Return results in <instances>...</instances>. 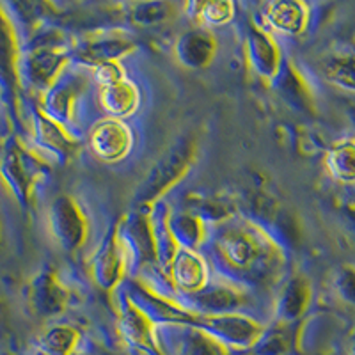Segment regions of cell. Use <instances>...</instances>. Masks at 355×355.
Instances as JSON below:
<instances>
[{
  "mask_svg": "<svg viewBox=\"0 0 355 355\" xmlns=\"http://www.w3.org/2000/svg\"><path fill=\"white\" fill-rule=\"evenodd\" d=\"M231 220V218H230ZM222 222L214 234V254L227 281L266 283L283 270V247L272 236L245 218L240 222Z\"/></svg>",
  "mask_w": 355,
  "mask_h": 355,
  "instance_id": "6da1fadb",
  "label": "cell"
},
{
  "mask_svg": "<svg viewBox=\"0 0 355 355\" xmlns=\"http://www.w3.org/2000/svg\"><path fill=\"white\" fill-rule=\"evenodd\" d=\"M73 44V43H71ZM71 44L53 27H37L25 43H21L20 84L43 94L64 73L71 59Z\"/></svg>",
  "mask_w": 355,
  "mask_h": 355,
  "instance_id": "7a4b0ae2",
  "label": "cell"
},
{
  "mask_svg": "<svg viewBox=\"0 0 355 355\" xmlns=\"http://www.w3.org/2000/svg\"><path fill=\"white\" fill-rule=\"evenodd\" d=\"M46 173V162L36 150L28 148L20 137L11 135L0 146V180L27 210L36 196V189Z\"/></svg>",
  "mask_w": 355,
  "mask_h": 355,
  "instance_id": "3957f363",
  "label": "cell"
},
{
  "mask_svg": "<svg viewBox=\"0 0 355 355\" xmlns=\"http://www.w3.org/2000/svg\"><path fill=\"white\" fill-rule=\"evenodd\" d=\"M196 160V139L182 137L174 142L166 153L158 157L144 180L135 190V202L139 206L155 205L162 201V196L167 194L178 182H182Z\"/></svg>",
  "mask_w": 355,
  "mask_h": 355,
  "instance_id": "277c9868",
  "label": "cell"
},
{
  "mask_svg": "<svg viewBox=\"0 0 355 355\" xmlns=\"http://www.w3.org/2000/svg\"><path fill=\"white\" fill-rule=\"evenodd\" d=\"M21 41L18 28L9 17L6 4H0V98L17 114L20 93Z\"/></svg>",
  "mask_w": 355,
  "mask_h": 355,
  "instance_id": "5b68a950",
  "label": "cell"
},
{
  "mask_svg": "<svg viewBox=\"0 0 355 355\" xmlns=\"http://www.w3.org/2000/svg\"><path fill=\"white\" fill-rule=\"evenodd\" d=\"M49 230L64 252H77L89 239V222L71 196H57L49 208Z\"/></svg>",
  "mask_w": 355,
  "mask_h": 355,
  "instance_id": "8992f818",
  "label": "cell"
},
{
  "mask_svg": "<svg viewBox=\"0 0 355 355\" xmlns=\"http://www.w3.org/2000/svg\"><path fill=\"white\" fill-rule=\"evenodd\" d=\"M194 327L210 334L230 350H250L265 331L261 323L243 313L198 316Z\"/></svg>",
  "mask_w": 355,
  "mask_h": 355,
  "instance_id": "52a82bcc",
  "label": "cell"
},
{
  "mask_svg": "<svg viewBox=\"0 0 355 355\" xmlns=\"http://www.w3.org/2000/svg\"><path fill=\"white\" fill-rule=\"evenodd\" d=\"M128 265L125 245H123L121 234H119V222H117L110 227L105 239L101 240L98 249L94 250L89 270H91L96 286L105 291H114L121 284Z\"/></svg>",
  "mask_w": 355,
  "mask_h": 355,
  "instance_id": "ba28073f",
  "label": "cell"
},
{
  "mask_svg": "<svg viewBox=\"0 0 355 355\" xmlns=\"http://www.w3.org/2000/svg\"><path fill=\"white\" fill-rule=\"evenodd\" d=\"M157 329V325L128 299V295L123 293L117 302V331L123 341L141 354L166 355L158 345Z\"/></svg>",
  "mask_w": 355,
  "mask_h": 355,
  "instance_id": "9c48e42d",
  "label": "cell"
},
{
  "mask_svg": "<svg viewBox=\"0 0 355 355\" xmlns=\"http://www.w3.org/2000/svg\"><path fill=\"white\" fill-rule=\"evenodd\" d=\"M31 133L41 157H52L53 160L64 164L77 155V139H73L64 126L53 121L37 105L31 110Z\"/></svg>",
  "mask_w": 355,
  "mask_h": 355,
  "instance_id": "30bf717a",
  "label": "cell"
},
{
  "mask_svg": "<svg viewBox=\"0 0 355 355\" xmlns=\"http://www.w3.org/2000/svg\"><path fill=\"white\" fill-rule=\"evenodd\" d=\"M137 49L132 37L117 31H100V33L87 34L80 37L77 43L71 44V55L80 62H85L91 68L103 62L119 61L121 57L128 55Z\"/></svg>",
  "mask_w": 355,
  "mask_h": 355,
  "instance_id": "8fae6325",
  "label": "cell"
},
{
  "mask_svg": "<svg viewBox=\"0 0 355 355\" xmlns=\"http://www.w3.org/2000/svg\"><path fill=\"white\" fill-rule=\"evenodd\" d=\"M85 89V80L80 73L66 71L57 78L55 84L41 94L37 103L41 110L61 126H68L75 117L78 100Z\"/></svg>",
  "mask_w": 355,
  "mask_h": 355,
  "instance_id": "7c38bea8",
  "label": "cell"
},
{
  "mask_svg": "<svg viewBox=\"0 0 355 355\" xmlns=\"http://www.w3.org/2000/svg\"><path fill=\"white\" fill-rule=\"evenodd\" d=\"M119 234H121L128 263H137L139 266L151 265V263L157 265L150 206H139L137 211L126 215L119 222Z\"/></svg>",
  "mask_w": 355,
  "mask_h": 355,
  "instance_id": "4fadbf2b",
  "label": "cell"
},
{
  "mask_svg": "<svg viewBox=\"0 0 355 355\" xmlns=\"http://www.w3.org/2000/svg\"><path fill=\"white\" fill-rule=\"evenodd\" d=\"M187 297L190 299V304L185 307L198 316L242 313L240 309L247 304V293L243 291V286L231 281L208 283L201 291Z\"/></svg>",
  "mask_w": 355,
  "mask_h": 355,
  "instance_id": "5bb4252c",
  "label": "cell"
},
{
  "mask_svg": "<svg viewBox=\"0 0 355 355\" xmlns=\"http://www.w3.org/2000/svg\"><path fill=\"white\" fill-rule=\"evenodd\" d=\"M27 302L31 311L41 318H53L62 315L68 307L69 291L62 284L57 272L41 270L27 286Z\"/></svg>",
  "mask_w": 355,
  "mask_h": 355,
  "instance_id": "9a60e30c",
  "label": "cell"
},
{
  "mask_svg": "<svg viewBox=\"0 0 355 355\" xmlns=\"http://www.w3.org/2000/svg\"><path fill=\"white\" fill-rule=\"evenodd\" d=\"M245 57L256 75L274 82L283 66V55L277 41L268 31L258 25H249L245 33Z\"/></svg>",
  "mask_w": 355,
  "mask_h": 355,
  "instance_id": "2e32d148",
  "label": "cell"
},
{
  "mask_svg": "<svg viewBox=\"0 0 355 355\" xmlns=\"http://www.w3.org/2000/svg\"><path fill=\"white\" fill-rule=\"evenodd\" d=\"M89 144L100 160L114 164V162L123 160L130 153L133 135L121 119L107 117L93 126L89 133Z\"/></svg>",
  "mask_w": 355,
  "mask_h": 355,
  "instance_id": "e0dca14e",
  "label": "cell"
},
{
  "mask_svg": "<svg viewBox=\"0 0 355 355\" xmlns=\"http://www.w3.org/2000/svg\"><path fill=\"white\" fill-rule=\"evenodd\" d=\"M158 332L173 341L166 355H231L230 348L194 325H164Z\"/></svg>",
  "mask_w": 355,
  "mask_h": 355,
  "instance_id": "ac0fdd59",
  "label": "cell"
},
{
  "mask_svg": "<svg viewBox=\"0 0 355 355\" xmlns=\"http://www.w3.org/2000/svg\"><path fill=\"white\" fill-rule=\"evenodd\" d=\"M217 53V40L211 31L202 27H192L174 43V55L178 62L187 69H205L211 64Z\"/></svg>",
  "mask_w": 355,
  "mask_h": 355,
  "instance_id": "d6986e66",
  "label": "cell"
},
{
  "mask_svg": "<svg viewBox=\"0 0 355 355\" xmlns=\"http://www.w3.org/2000/svg\"><path fill=\"white\" fill-rule=\"evenodd\" d=\"M169 275L174 286L185 295L198 293L210 283L208 263L198 250H178L169 266Z\"/></svg>",
  "mask_w": 355,
  "mask_h": 355,
  "instance_id": "ffe728a7",
  "label": "cell"
},
{
  "mask_svg": "<svg viewBox=\"0 0 355 355\" xmlns=\"http://www.w3.org/2000/svg\"><path fill=\"white\" fill-rule=\"evenodd\" d=\"M311 304V284L304 275H293L283 284L275 302L277 325L291 327L307 313Z\"/></svg>",
  "mask_w": 355,
  "mask_h": 355,
  "instance_id": "44dd1931",
  "label": "cell"
},
{
  "mask_svg": "<svg viewBox=\"0 0 355 355\" xmlns=\"http://www.w3.org/2000/svg\"><path fill=\"white\" fill-rule=\"evenodd\" d=\"M272 84L277 89L279 96L283 98V101H286L291 109L302 114H315V98L311 93V87L304 80L299 69L290 62L283 61V66Z\"/></svg>",
  "mask_w": 355,
  "mask_h": 355,
  "instance_id": "7402d4cb",
  "label": "cell"
},
{
  "mask_svg": "<svg viewBox=\"0 0 355 355\" xmlns=\"http://www.w3.org/2000/svg\"><path fill=\"white\" fill-rule=\"evenodd\" d=\"M265 21L284 36H299L309 24V8L299 0H279L266 6Z\"/></svg>",
  "mask_w": 355,
  "mask_h": 355,
  "instance_id": "603a6c76",
  "label": "cell"
},
{
  "mask_svg": "<svg viewBox=\"0 0 355 355\" xmlns=\"http://www.w3.org/2000/svg\"><path fill=\"white\" fill-rule=\"evenodd\" d=\"M150 206V220L151 231H153V243H155V258L157 265L162 270H169L174 256L180 250L176 239L173 236V231L169 227V206L164 201H158Z\"/></svg>",
  "mask_w": 355,
  "mask_h": 355,
  "instance_id": "cb8c5ba5",
  "label": "cell"
},
{
  "mask_svg": "<svg viewBox=\"0 0 355 355\" xmlns=\"http://www.w3.org/2000/svg\"><path fill=\"white\" fill-rule=\"evenodd\" d=\"M98 100L101 107L114 119L132 116L139 107V89L135 84L123 78L116 84L98 89Z\"/></svg>",
  "mask_w": 355,
  "mask_h": 355,
  "instance_id": "d4e9b609",
  "label": "cell"
},
{
  "mask_svg": "<svg viewBox=\"0 0 355 355\" xmlns=\"http://www.w3.org/2000/svg\"><path fill=\"white\" fill-rule=\"evenodd\" d=\"M169 227L173 231V236L176 239L180 249L198 250L205 245V242L210 236L208 224L198 215L190 211H180V214H169Z\"/></svg>",
  "mask_w": 355,
  "mask_h": 355,
  "instance_id": "484cf974",
  "label": "cell"
},
{
  "mask_svg": "<svg viewBox=\"0 0 355 355\" xmlns=\"http://www.w3.org/2000/svg\"><path fill=\"white\" fill-rule=\"evenodd\" d=\"M325 167L338 183H355V141L345 139L332 144L325 153Z\"/></svg>",
  "mask_w": 355,
  "mask_h": 355,
  "instance_id": "4316f807",
  "label": "cell"
},
{
  "mask_svg": "<svg viewBox=\"0 0 355 355\" xmlns=\"http://www.w3.org/2000/svg\"><path fill=\"white\" fill-rule=\"evenodd\" d=\"M36 343L44 355H73L78 352L80 332L69 325H52L37 336Z\"/></svg>",
  "mask_w": 355,
  "mask_h": 355,
  "instance_id": "83f0119b",
  "label": "cell"
},
{
  "mask_svg": "<svg viewBox=\"0 0 355 355\" xmlns=\"http://www.w3.org/2000/svg\"><path fill=\"white\" fill-rule=\"evenodd\" d=\"M125 17L135 27H155L166 24L176 15V6L171 2H135L123 8Z\"/></svg>",
  "mask_w": 355,
  "mask_h": 355,
  "instance_id": "f1b7e54d",
  "label": "cell"
},
{
  "mask_svg": "<svg viewBox=\"0 0 355 355\" xmlns=\"http://www.w3.org/2000/svg\"><path fill=\"white\" fill-rule=\"evenodd\" d=\"M320 68L325 80L336 87L355 93V52L327 57Z\"/></svg>",
  "mask_w": 355,
  "mask_h": 355,
  "instance_id": "f546056e",
  "label": "cell"
},
{
  "mask_svg": "<svg viewBox=\"0 0 355 355\" xmlns=\"http://www.w3.org/2000/svg\"><path fill=\"white\" fill-rule=\"evenodd\" d=\"M190 17L196 18L198 27L215 28L230 24L234 17V4L226 0H217V2H194L189 4Z\"/></svg>",
  "mask_w": 355,
  "mask_h": 355,
  "instance_id": "4dcf8cb0",
  "label": "cell"
},
{
  "mask_svg": "<svg viewBox=\"0 0 355 355\" xmlns=\"http://www.w3.org/2000/svg\"><path fill=\"white\" fill-rule=\"evenodd\" d=\"M295 334L290 332V327L275 325L263 331L261 338L250 348L252 355H288L293 350Z\"/></svg>",
  "mask_w": 355,
  "mask_h": 355,
  "instance_id": "1f68e13d",
  "label": "cell"
},
{
  "mask_svg": "<svg viewBox=\"0 0 355 355\" xmlns=\"http://www.w3.org/2000/svg\"><path fill=\"white\" fill-rule=\"evenodd\" d=\"M332 288L339 300L348 306H355V268L354 266H341L332 279Z\"/></svg>",
  "mask_w": 355,
  "mask_h": 355,
  "instance_id": "d6a6232c",
  "label": "cell"
},
{
  "mask_svg": "<svg viewBox=\"0 0 355 355\" xmlns=\"http://www.w3.org/2000/svg\"><path fill=\"white\" fill-rule=\"evenodd\" d=\"M93 78L98 84V87H105V85L116 84L123 80L125 77V68L119 61L103 62V64L93 66Z\"/></svg>",
  "mask_w": 355,
  "mask_h": 355,
  "instance_id": "836d02e7",
  "label": "cell"
},
{
  "mask_svg": "<svg viewBox=\"0 0 355 355\" xmlns=\"http://www.w3.org/2000/svg\"><path fill=\"white\" fill-rule=\"evenodd\" d=\"M347 218L350 222V226L355 230V205H350L347 208Z\"/></svg>",
  "mask_w": 355,
  "mask_h": 355,
  "instance_id": "e575fe53",
  "label": "cell"
},
{
  "mask_svg": "<svg viewBox=\"0 0 355 355\" xmlns=\"http://www.w3.org/2000/svg\"><path fill=\"white\" fill-rule=\"evenodd\" d=\"M73 355H85V354H82V352H77V354H73Z\"/></svg>",
  "mask_w": 355,
  "mask_h": 355,
  "instance_id": "d590c367",
  "label": "cell"
},
{
  "mask_svg": "<svg viewBox=\"0 0 355 355\" xmlns=\"http://www.w3.org/2000/svg\"><path fill=\"white\" fill-rule=\"evenodd\" d=\"M354 355H355V338H354Z\"/></svg>",
  "mask_w": 355,
  "mask_h": 355,
  "instance_id": "8d00e7d4",
  "label": "cell"
},
{
  "mask_svg": "<svg viewBox=\"0 0 355 355\" xmlns=\"http://www.w3.org/2000/svg\"><path fill=\"white\" fill-rule=\"evenodd\" d=\"M354 52H355V37H354Z\"/></svg>",
  "mask_w": 355,
  "mask_h": 355,
  "instance_id": "74e56055",
  "label": "cell"
},
{
  "mask_svg": "<svg viewBox=\"0 0 355 355\" xmlns=\"http://www.w3.org/2000/svg\"><path fill=\"white\" fill-rule=\"evenodd\" d=\"M4 355H11V354H4Z\"/></svg>",
  "mask_w": 355,
  "mask_h": 355,
  "instance_id": "f35d334b",
  "label": "cell"
}]
</instances>
